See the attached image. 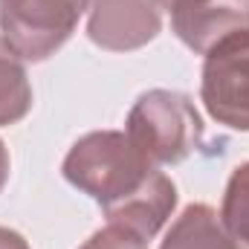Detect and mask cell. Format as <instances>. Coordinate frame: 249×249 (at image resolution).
Returning <instances> with one entry per match:
<instances>
[{"mask_svg": "<svg viewBox=\"0 0 249 249\" xmlns=\"http://www.w3.org/2000/svg\"><path fill=\"white\" fill-rule=\"evenodd\" d=\"M160 165H154L122 130H93L81 136L64 157V180L87 197L102 212L133 194Z\"/></svg>", "mask_w": 249, "mask_h": 249, "instance_id": "6da1fadb", "label": "cell"}, {"mask_svg": "<svg viewBox=\"0 0 249 249\" xmlns=\"http://www.w3.org/2000/svg\"><path fill=\"white\" fill-rule=\"evenodd\" d=\"M124 133L154 165H177L203 148V119L177 90L142 93L127 113Z\"/></svg>", "mask_w": 249, "mask_h": 249, "instance_id": "7a4b0ae2", "label": "cell"}, {"mask_svg": "<svg viewBox=\"0 0 249 249\" xmlns=\"http://www.w3.org/2000/svg\"><path fill=\"white\" fill-rule=\"evenodd\" d=\"M87 0H0V38L20 61H47L78 26Z\"/></svg>", "mask_w": 249, "mask_h": 249, "instance_id": "3957f363", "label": "cell"}, {"mask_svg": "<svg viewBox=\"0 0 249 249\" xmlns=\"http://www.w3.org/2000/svg\"><path fill=\"white\" fill-rule=\"evenodd\" d=\"M200 99L217 124L249 130V32H241L206 53Z\"/></svg>", "mask_w": 249, "mask_h": 249, "instance_id": "277c9868", "label": "cell"}, {"mask_svg": "<svg viewBox=\"0 0 249 249\" xmlns=\"http://www.w3.org/2000/svg\"><path fill=\"white\" fill-rule=\"evenodd\" d=\"M160 29V9L151 0H87V35L102 50H139L151 44Z\"/></svg>", "mask_w": 249, "mask_h": 249, "instance_id": "5b68a950", "label": "cell"}, {"mask_svg": "<svg viewBox=\"0 0 249 249\" xmlns=\"http://www.w3.org/2000/svg\"><path fill=\"white\" fill-rule=\"evenodd\" d=\"M168 15L174 35L197 55L249 32V0H174Z\"/></svg>", "mask_w": 249, "mask_h": 249, "instance_id": "8992f818", "label": "cell"}, {"mask_svg": "<svg viewBox=\"0 0 249 249\" xmlns=\"http://www.w3.org/2000/svg\"><path fill=\"white\" fill-rule=\"evenodd\" d=\"M174 209H177V186L171 183V177H165L157 168L133 194L105 209V217L107 223L122 226L127 232L139 235L142 241H151L174 214Z\"/></svg>", "mask_w": 249, "mask_h": 249, "instance_id": "52a82bcc", "label": "cell"}, {"mask_svg": "<svg viewBox=\"0 0 249 249\" xmlns=\"http://www.w3.org/2000/svg\"><path fill=\"white\" fill-rule=\"evenodd\" d=\"M160 249H249L241 244L220 214L206 203H191L180 212V217L171 223V229L162 238Z\"/></svg>", "mask_w": 249, "mask_h": 249, "instance_id": "ba28073f", "label": "cell"}, {"mask_svg": "<svg viewBox=\"0 0 249 249\" xmlns=\"http://www.w3.org/2000/svg\"><path fill=\"white\" fill-rule=\"evenodd\" d=\"M32 110V84L23 61L0 38V124H18Z\"/></svg>", "mask_w": 249, "mask_h": 249, "instance_id": "9c48e42d", "label": "cell"}, {"mask_svg": "<svg viewBox=\"0 0 249 249\" xmlns=\"http://www.w3.org/2000/svg\"><path fill=\"white\" fill-rule=\"evenodd\" d=\"M220 220L241 244L249 247V162H241L226 183L223 203H220Z\"/></svg>", "mask_w": 249, "mask_h": 249, "instance_id": "30bf717a", "label": "cell"}, {"mask_svg": "<svg viewBox=\"0 0 249 249\" xmlns=\"http://www.w3.org/2000/svg\"><path fill=\"white\" fill-rule=\"evenodd\" d=\"M78 249H148V244H145L139 235H133V232L122 229V226L107 223L105 229L93 232V235H90Z\"/></svg>", "mask_w": 249, "mask_h": 249, "instance_id": "8fae6325", "label": "cell"}, {"mask_svg": "<svg viewBox=\"0 0 249 249\" xmlns=\"http://www.w3.org/2000/svg\"><path fill=\"white\" fill-rule=\"evenodd\" d=\"M0 249H29L26 238L9 226H0Z\"/></svg>", "mask_w": 249, "mask_h": 249, "instance_id": "7c38bea8", "label": "cell"}, {"mask_svg": "<svg viewBox=\"0 0 249 249\" xmlns=\"http://www.w3.org/2000/svg\"><path fill=\"white\" fill-rule=\"evenodd\" d=\"M9 168H12V162H9V151H6V145H3V139H0V191H3L6 180H9Z\"/></svg>", "mask_w": 249, "mask_h": 249, "instance_id": "4fadbf2b", "label": "cell"}, {"mask_svg": "<svg viewBox=\"0 0 249 249\" xmlns=\"http://www.w3.org/2000/svg\"><path fill=\"white\" fill-rule=\"evenodd\" d=\"M157 9H165V12H171V6H174V0H151Z\"/></svg>", "mask_w": 249, "mask_h": 249, "instance_id": "5bb4252c", "label": "cell"}]
</instances>
